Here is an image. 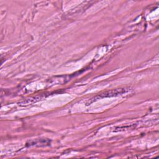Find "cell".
Wrapping results in <instances>:
<instances>
[{"label":"cell","instance_id":"1","mask_svg":"<svg viewBox=\"0 0 159 159\" xmlns=\"http://www.w3.org/2000/svg\"><path fill=\"white\" fill-rule=\"evenodd\" d=\"M131 91L130 88H120L115 89H112L110 91H107L106 92H104L102 93H101L100 94H98L94 97L93 98H91L89 99V101L86 103L87 105H89L93 102L94 101L98 100L99 99L104 98H109V97H114V96H117L119 95H122L124 94H125L128 92Z\"/></svg>","mask_w":159,"mask_h":159}]
</instances>
